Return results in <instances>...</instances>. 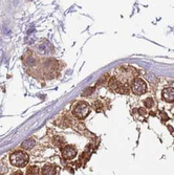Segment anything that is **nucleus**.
Instances as JSON below:
<instances>
[{
    "label": "nucleus",
    "instance_id": "f257e3e1",
    "mask_svg": "<svg viewBox=\"0 0 174 175\" xmlns=\"http://www.w3.org/2000/svg\"><path fill=\"white\" fill-rule=\"evenodd\" d=\"M115 74L118 77L116 79L121 83L128 86V85H131L133 81L136 79L135 77L137 74V70L131 66H121L115 69Z\"/></svg>",
    "mask_w": 174,
    "mask_h": 175
},
{
    "label": "nucleus",
    "instance_id": "f03ea898",
    "mask_svg": "<svg viewBox=\"0 0 174 175\" xmlns=\"http://www.w3.org/2000/svg\"><path fill=\"white\" fill-rule=\"evenodd\" d=\"M28 160H30V156L26 152L21 151V150H18V151L13 152L11 156H9V161L13 166L17 167V168H22V167H25L28 164Z\"/></svg>",
    "mask_w": 174,
    "mask_h": 175
},
{
    "label": "nucleus",
    "instance_id": "7ed1b4c3",
    "mask_svg": "<svg viewBox=\"0 0 174 175\" xmlns=\"http://www.w3.org/2000/svg\"><path fill=\"white\" fill-rule=\"evenodd\" d=\"M90 112V107L86 102H79L72 108V114L79 120H84Z\"/></svg>",
    "mask_w": 174,
    "mask_h": 175
},
{
    "label": "nucleus",
    "instance_id": "20e7f679",
    "mask_svg": "<svg viewBox=\"0 0 174 175\" xmlns=\"http://www.w3.org/2000/svg\"><path fill=\"white\" fill-rule=\"evenodd\" d=\"M108 87L112 91L116 92V93H121V95H127L129 92L128 86L121 83L116 78H110L109 82H108Z\"/></svg>",
    "mask_w": 174,
    "mask_h": 175
},
{
    "label": "nucleus",
    "instance_id": "39448f33",
    "mask_svg": "<svg viewBox=\"0 0 174 175\" xmlns=\"http://www.w3.org/2000/svg\"><path fill=\"white\" fill-rule=\"evenodd\" d=\"M131 89L134 95H144L145 92L147 91V84L143 79H139V78H136L135 80L133 81L132 84H131Z\"/></svg>",
    "mask_w": 174,
    "mask_h": 175
},
{
    "label": "nucleus",
    "instance_id": "423d86ee",
    "mask_svg": "<svg viewBox=\"0 0 174 175\" xmlns=\"http://www.w3.org/2000/svg\"><path fill=\"white\" fill-rule=\"evenodd\" d=\"M61 152H62V156L67 160L74 159L78 154V150L77 148L72 145H65L61 149Z\"/></svg>",
    "mask_w": 174,
    "mask_h": 175
},
{
    "label": "nucleus",
    "instance_id": "0eeeda50",
    "mask_svg": "<svg viewBox=\"0 0 174 175\" xmlns=\"http://www.w3.org/2000/svg\"><path fill=\"white\" fill-rule=\"evenodd\" d=\"M162 99L166 102H174V88L173 87H167L162 92Z\"/></svg>",
    "mask_w": 174,
    "mask_h": 175
},
{
    "label": "nucleus",
    "instance_id": "6e6552de",
    "mask_svg": "<svg viewBox=\"0 0 174 175\" xmlns=\"http://www.w3.org/2000/svg\"><path fill=\"white\" fill-rule=\"evenodd\" d=\"M42 175H56V166L47 164L42 168Z\"/></svg>",
    "mask_w": 174,
    "mask_h": 175
},
{
    "label": "nucleus",
    "instance_id": "1a4fd4ad",
    "mask_svg": "<svg viewBox=\"0 0 174 175\" xmlns=\"http://www.w3.org/2000/svg\"><path fill=\"white\" fill-rule=\"evenodd\" d=\"M36 146V141L34 139H28V140H25L22 144H21V148L23 150H32L34 147Z\"/></svg>",
    "mask_w": 174,
    "mask_h": 175
},
{
    "label": "nucleus",
    "instance_id": "9d476101",
    "mask_svg": "<svg viewBox=\"0 0 174 175\" xmlns=\"http://www.w3.org/2000/svg\"><path fill=\"white\" fill-rule=\"evenodd\" d=\"M26 175H39V168L37 166H30L26 169Z\"/></svg>",
    "mask_w": 174,
    "mask_h": 175
},
{
    "label": "nucleus",
    "instance_id": "9b49d317",
    "mask_svg": "<svg viewBox=\"0 0 174 175\" xmlns=\"http://www.w3.org/2000/svg\"><path fill=\"white\" fill-rule=\"evenodd\" d=\"M53 144L57 146V147H61V146L64 144L65 140L63 139V136H56V137H53Z\"/></svg>",
    "mask_w": 174,
    "mask_h": 175
},
{
    "label": "nucleus",
    "instance_id": "f8f14e48",
    "mask_svg": "<svg viewBox=\"0 0 174 175\" xmlns=\"http://www.w3.org/2000/svg\"><path fill=\"white\" fill-rule=\"evenodd\" d=\"M92 107H93V109H95V111H102V110H103V108H104V105L102 104V102L95 101V102H93Z\"/></svg>",
    "mask_w": 174,
    "mask_h": 175
},
{
    "label": "nucleus",
    "instance_id": "ddd939ff",
    "mask_svg": "<svg viewBox=\"0 0 174 175\" xmlns=\"http://www.w3.org/2000/svg\"><path fill=\"white\" fill-rule=\"evenodd\" d=\"M154 104H155V102L152 98H147L146 100H144V105L146 108H151Z\"/></svg>",
    "mask_w": 174,
    "mask_h": 175
},
{
    "label": "nucleus",
    "instance_id": "4468645a",
    "mask_svg": "<svg viewBox=\"0 0 174 175\" xmlns=\"http://www.w3.org/2000/svg\"><path fill=\"white\" fill-rule=\"evenodd\" d=\"M95 90V87H89V88H87L85 90V91L83 92L82 95L83 97H90V95L93 93V91Z\"/></svg>",
    "mask_w": 174,
    "mask_h": 175
},
{
    "label": "nucleus",
    "instance_id": "2eb2a0df",
    "mask_svg": "<svg viewBox=\"0 0 174 175\" xmlns=\"http://www.w3.org/2000/svg\"><path fill=\"white\" fill-rule=\"evenodd\" d=\"M7 171V167L4 163H0V173H5Z\"/></svg>",
    "mask_w": 174,
    "mask_h": 175
},
{
    "label": "nucleus",
    "instance_id": "dca6fc26",
    "mask_svg": "<svg viewBox=\"0 0 174 175\" xmlns=\"http://www.w3.org/2000/svg\"><path fill=\"white\" fill-rule=\"evenodd\" d=\"M136 110L139 111V113L141 114V116H147V110L145 109V108H139V109H136Z\"/></svg>",
    "mask_w": 174,
    "mask_h": 175
},
{
    "label": "nucleus",
    "instance_id": "f3484780",
    "mask_svg": "<svg viewBox=\"0 0 174 175\" xmlns=\"http://www.w3.org/2000/svg\"><path fill=\"white\" fill-rule=\"evenodd\" d=\"M168 120H169V118H168V116H167V113L162 112V122L165 123V122H167Z\"/></svg>",
    "mask_w": 174,
    "mask_h": 175
},
{
    "label": "nucleus",
    "instance_id": "a211bd4d",
    "mask_svg": "<svg viewBox=\"0 0 174 175\" xmlns=\"http://www.w3.org/2000/svg\"><path fill=\"white\" fill-rule=\"evenodd\" d=\"M11 175H23V173L21 172V171H16V172L12 173Z\"/></svg>",
    "mask_w": 174,
    "mask_h": 175
},
{
    "label": "nucleus",
    "instance_id": "6ab92c4d",
    "mask_svg": "<svg viewBox=\"0 0 174 175\" xmlns=\"http://www.w3.org/2000/svg\"><path fill=\"white\" fill-rule=\"evenodd\" d=\"M0 175H1V174H0Z\"/></svg>",
    "mask_w": 174,
    "mask_h": 175
}]
</instances>
